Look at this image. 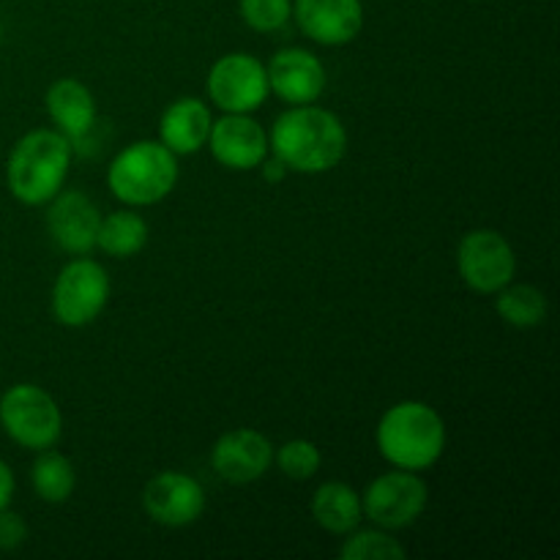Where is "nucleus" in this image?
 Segmentation results:
<instances>
[{
	"mask_svg": "<svg viewBox=\"0 0 560 560\" xmlns=\"http://www.w3.org/2000/svg\"><path fill=\"white\" fill-rule=\"evenodd\" d=\"M279 470L293 481H306L320 470V448L312 441H290L277 452Z\"/></svg>",
	"mask_w": 560,
	"mask_h": 560,
	"instance_id": "nucleus-23",
	"label": "nucleus"
},
{
	"mask_svg": "<svg viewBox=\"0 0 560 560\" xmlns=\"http://www.w3.org/2000/svg\"><path fill=\"white\" fill-rule=\"evenodd\" d=\"M71 140L58 129L27 131L9 153L5 184L22 206H47L69 175Z\"/></svg>",
	"mask_w": 560,
	"mask_h": 560,
	"instance_id": "nucleus-2",
	"label": "nucleus"
},
{
	"mask_svg": "<svg viewBox=\"0 0 560 560\" xmlns=\"http://www.w3.org/2000/svg\"><path fill=\"white\" fill-rule=\"evenodd\" d=\"M148 244V224L135 211H115L102 219L96 246L109 257H135Z\"/></svg>",
	"mask_w": 560,
	"mask_h": 560,
	"instance_id": "nucleus-19",
	"label": "nucleus"
},
{
	"mask_svg": "<svg viewBox=\"0 0 560 560\" xmlns=\"http://www.w3.org/2000/svg\"><path fill=\"white\" fill-rule=\"evenodd\" d=\"M31 485L44 503H66L77 487L74 465L63 454L44 448L31 468Z\"/></svg>",
	"mask_w": 560,
	"mask_h": 560,
	"instance_id": "nucleus-20",
	"label": "nucleus"
},
{
	"mask_svg": "<svg viewBox=\"0 0 560 560\" xmlns=\"http://www.w3.org/2000/svg\"><path fill=\"white\" fill-rule=\"evenodd\" d=\"M47 113L58 131L69 140H85L96 126V102L80 80H58L47 91Z\"/></svg>",
	"mask_w": 560,
	"mask_h": 560,
	"instance_id": "nucleus-17",
	"label": "nucleus"
},
{
	"mask_svg": "<svg viewBox=\"0 0 560 560\" xmlns=\"http://www.w3.org/2000/svg\"><path fill=\"white\" fill-rule=\"evenodd\" d=\"M273 463V446L266 435L257 430L241 427V430L228 432L217 441L211 452V465L219 479L230 485H249L266 476Z\"/></svg>",
	"mask_w": 560,
	"mask_h": 560,
	"instance_id": "nucleus-14",
	"label": "nucleus"
},
{
	"mask_svg": "<svg viewBox=\"0 0 560 560\" xmlns=\"http://www.w3.org/2000/svg\"><path fill=\"white\" fill-rule=\"evenodd\" d=\"M457 268L463 282L476 293H498L517 271L512 244L495 230H474L459 241Z\"/></svg>",
	"mask_w": 560,
	"mask_h": 560,
	"instance_id": "nucleus-8",
	"label": "nucleus"
},
{
	"mask_svg": "<svg viewBox=\"0 0 560 560\" xmlns=\"http://www.w3.org/2000/svg\"><path fill=\"white\" fill-rule=\"evenodd\" d=\"M241 16L257 33H273L293 16V0H241Z\"/></svg>",
	"mask_w": 560,
	"mask_h": 560,
	"instance_id": "nucleus-24",
	"label": "nucleus"
},
{
	"mask_svg": "<svg viewBox=\"0 0 560 560\" xmlns=\"http://www.w3.org/2000/svg\"><path fill=\"white\" fill-rule=\"evenodd\" d=\"M312 517L328 534H353L359 528L361 517H364L361 495L350 485L328 481V485L317 487V492L312 495Z\"/></svg>",
	"mask_w": 560,
	"mask_h": 560,
	"instance_id": "nucleus-18",
	"label": "nucleus"
},
{
	"mask_svg": "<svg viewBox=\"0 0 560 560\" xmlns=\"http://www.w3.org/2000/svg\"><path fill=\"white\" fill-rule=\"evenodd\" d=\"M206 88L224 113H252L268 98L266 66L249 52H230L211 66Z\"/></svg>",
	"mask_w": 560,
	"mask_h": 560,
	"instance_id": "nucleus-9",
	"label": "nucleus"
},
{
	"mask_svg": "<svg viewBox=\"0 0 560 560\" xmlns=\"http://www.w3.org/2000/svg\"><path fill=\"white\" fill-rule=\"evenodd\" d=\"M208 142L213 159L230 170H255L268 156V135L246 113H228L222 120H213Z\"/></svg>",
	"mask_w": 560,
	"mask_h": 560,
	"instance_id": "nucleus-15",
	"label": "nucleus"
},
{
	"mask_svg": "<svg viewBox=\"0 0 560 560\" xmlns=\"http://www.w3.org/2000/svg\"><path fill=\"white\" fill-rule=\"evenodd\" d=\"M495 310L509 326L536 328L547 320V295L534 284H512L498 290Z\"/></svg>",
	"mask_w": 560,
	"mask_h": 560,
	"instance_id": "nucleus-21",
	"label": "nucleus"
},
{
	"mask_svg": "<svg viewBox=\"0 0 560 560\" xmlns=\"http://www.w3.org/2000/svg\"><path fill=\"white\" fill-rule=\"evenodd\" d=\"M293 16L301 33L323 47L350 44L364 27L361 0H295Z\"/></svg>",
	"mask_w": 560,
	"mask_h": 560,
	"instance_id": "nucleus-12",
	"label": "nucleus"
},
{
	"mask_svg": "<svg viewBox=\"0 0 560 560\" xmlns=\"http://www.w3.org/2000/svg\"><path fill=\"white\" fill-rule=\"evenodd\" d=\"M178 180V159L167 145L153 140L131 142L113 159L107 186L124 206L162 202Z\"/></svg>",
	"mask_w": 560,
	"mask_h": 560,
	"instance_id": "nucleus-4",
	"label": "nucleus"
},
{
	"mask_svg": "<svg viewBox=\"0 0 560 560\" xmlns=\"http://www.w3.org/2000/svg\"><path fill=\"white\" fill-rule=\"evenodd\" d=\"M98 224H102V213L85 191H58L49 200V238L69 255H88L96 246Z\"/></svg>",
	"mask_w": 560,
	"mask_h": 560,
	"instance_id": "nucleus-11",
	"label": "nucleus"
},
{
	"mask_svg": "<svg viewBox=\"0 0 560 560\" xmlns=\"http://www.w3.org/2000/svg\"><path fill=\"white\" fill-rule=\"evenodd\" d=\"M427 501H430V490L424 479H419L416 470L397 468L372 481L370 490L364 492L361 509L377 528L399 530L413 525L424 514Z\"/></svg>",
	"mask_w": 560,
	"mask_h": 560,
	"instance_id": "nucleus-7",
	"label": "nucleus"
},
{
	"mask_svg": "<svg viewBox=\"0 0 560 560\" xmlns=\"http://www.w3.org/2000/svg\"><path fill=\"white\" fill-rule=\"evenodd\" d=\"M14 498V474H11L9 465L0 459V509H5Z\"/></svg>",
	"mask_w": 560,
	"mask_h": 560,
	"instance_id": "nucleus-26",
	"label": "nucleus"
},
{
	"mask_svg": "<svg viewBox=\"0 0 560 560\" xmlns=\"http://www.w3.org/2000/svg\"><path fill=\"white\" fill-rule=\"evenodd\" d=\"M266 74L268 91L277 93L290 107L317 102L323 88H326V69H323L320 58L312 55L310 49H279L271 63L266 66Z\"/></svg>",
	"mask_w": 560,
	"mask_h": 560,
	"instance_id": "nucleus-13",
	"label": "nucleus"
},
{
	"mask_svg": "<svg viewBox=\"0 0 560 560\" xmlns=\"http://www.w3.org/2000/svg\"><path fill=\"white\" fill-rule=\"evenodd\" d=\"M27 541V525L16 512H9V506L0 509V550L11 552L20 550Z\"/></svg>",
	"mask_w": 560,
	"mask_h": 560,
	"instance_id": "nucleus-25",
	"label": "nucleus"
},
{
	"mask_svg": "<svg viewBox=\"0 0 560 560\" xmlns=\"http://www.w3.org/2000/svg\"><path fill=\"white\" fill-rule=\"evenodd\" d=\"M109 299V277L102 262L77 257L52 284V315L69 328L91 326Z\"/></svg>",
	"mask_w": 560,
	"mask_h": 560,
	"instance_id": "nucleus-6",
	"label": "nucleus"
},
{
	"mask_svg": "<svg viewBox=\"0 0 560 560\" xmlns=\"http://www.w3.org/2000/svg\"><path fill=\"white\" fill-rule=\"evenodd\" d=\"M0 427L22 448L44 452L58 443L63 416L52 394L33 383H16L0 397Z\"/></svg>",
	"mask_w": 560,
	"mask_h": 560,
	"instance_id": "nucleus-5",
	"label": "nucleus"
},
{
	"mask_svg": "<svg viewBox=\"0 0 560 560\" xmlns=\"http://www.w3.org/2000/svg\"><path fill=\"white\" fill-rule=\"evenodd\" d=\"M211 109L200 98H178L164 109L159 120V142L167 145L170 151L178 153H197L202 145H208L211 135Z\"/></svg>",
	"mask_w": 560,
	"mask_h": 560,
	"instance_id": "nucleus-16",
	"label": "nucleus"
},
{
	"mask_svg": "<svg viewBox=\"0 0 560 560\" xmlns=\"http://www.w3.org/2000/svg\"><path fill=\"white\" fill-rule=\"evenodd\" d=\"M262 178L268 180V184H277V180H282L284 175H288V167H284V162H279L277 156L273 159H262Z\"/></svg>",
	"mask_w": 560,
	"mask_h": 560,
	"instance_id": "nucleus-27",
	"label": "nucleus"
},
{
	"mask_svg": "<svg viewBox=\"0 0 560 560\" xmlns=\"http://www.w3.org/2000/svg\"><path fill=\"white\" fill-rule=\"evenodd\" d=\"M268 148L295 173H328L348 151V131L331 109L301 104L279 115L268 137Z\"/></svg>",
	"mask_w": 560,
	"mask_h": 560,
	"instance_id": "nucleus-1",
	"label": "nucleus"
},
{
	"mask_svg": "<svg viewBox=\"0 0 560 560\" xmlns=\"http://www.w3.org/2000/svg\"><path fill=\"white\" fill-rule=\"evenodd\" d=\"M142 506L153 523L164 528H184L206 512V490L200 481L180 470L156 474L142 490Z\"/></svg>",
	"mask_w": 560,
	"mask_h": 560,
	"instance_id": "nucleus-10",
	"label": "nucleus"
},
{
	"mask_svg": "<svg viewBox=\"0 0 560 560\" xmlns=\"http://www.w3.org/2000/svg\"><path fill=\"white\" fill-rule=\"evenodd\" d=\"M377 448L383 459L402 470H427L446 448V424L427 402H399L377 424Z\"/></svg>",
	"mask_w": 560,
	"mask_h": 560,
	"instance_id": "nucleus-3",
	"label": "nucleus"
},
{
	"mask_svg": "<svg viewBox=\"0 0 560 560\" xmlns=\"http://www.w3.org/2000/svg\"><path fill=\"white\" fill-rule=\"evenodd\" d=\"M345 560H402L405 547L386 530H359L339 550Z\"/></svg>",
	"mask_w": 560,
	"mask_h": 560,
	"instance_id": "nucleus-22",
	"label": "nucleus"
}]
</instances>
